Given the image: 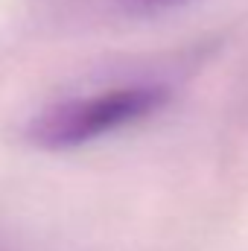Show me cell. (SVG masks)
<instances>
[{
	"label": "cell",
	"mask_w": 248,
	"mask_h": 251,
	"mask_svg": "<svg viewBox=\"0 0 248 251\" xmlns=\"http://www.w3.org/2000/svg\"><path fill=\"white\" fill-rule=\"evenodd\" d=\"M170 102L173 88L167 82H117L91 94H70L44 105L29 120L26 137L50 152L79 149L146 123Z\"/></svg>",
	"instance_id": "cell-1"
},
{
	"label": "cell",
	"mask_w": 248,
	"mask_h": 251,
	"mask_svg": "<svg viewBox=\"0 0 248 251\" xmlns=\"http://www.w3.org/2000/svg\"><path fill=\"white\" fill-rule=\"evenodd\" d=\"M128 9H137V12H158V9H173V6H181L187 0H120Z\"/></svg>",
	"instance_id": "cell-2"
}]
</instances>
